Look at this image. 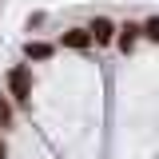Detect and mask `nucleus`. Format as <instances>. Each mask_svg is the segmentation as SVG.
<instances>
[{"instance_id":"nucleus-1","label":"nucleus","mask_w":159,"mask_h":159,"mask_svg":"<svg viewBox=\"0 0 159 159\" xmlns=\"http://www.w3.org/2000/svg\"><path fill=\"white\" fill-rule=\"evenodd\" d=\"M8 96L16 99V103H28V99H32V68H28V64L8 68Z\"/></svg>"},{"instance_id":"nucleus-2","label":"nucleus","mask_w":159,"mask_h":159,"mask_svg":"<svg viewBox=\"0 0 159 159\" xmlns=\"http://www.w3.org/2000/svg\"><path fill=\"white\" fill-rule=\"evenodd\" d=\"M88 36H92V44H111V40H116V24L107 16H96L88 24Z\"/></svg>"},{"instance_id":"nucleus-8","label":"nucleus","mask_w":159,"mask_h":159,"mask_svg":"<svg viewBox=\"0 0 159 159\" xmlns=\"http://www.w3.org/2000/svg\"><path fill=\"white\" fill-rule=\"evenodd\" d=\"M0 159H8V143H4V135H0Z\"/></svg>"},{"instance_id":"nucleus-5","label":"nucleus","mask_w":159,"mask_h":159,"mask_svg":"<svg viewBox=\"0 0 159 159\" xmlns=\"http://www.w3.org/2000/svg\"><path fill=\"white\" fill-rule=\"evenodd\" d=\"M139 40V24H123V28H116V44L123 48V52H131Z\"/></svg>"},{"instance_id":"nucleus-3","label":"nucleus","mask_w":159,"mask_h":159,"mask_svg":"<svg viewBox=\"0 0 159 159\" xmlns=\"http://www.w3.org/2000/svg\"><path fill=\"white\" fill-rule=\"evenodd\" d=\"M60 48H92V36H88V28H68L64 36H60Z\"/></svg>"},{"instance_id":"nucleus-4","label":"nucleus","mask_w":159,"mask_h":159,"mask_svg":"<svg viewBox=\"0 0 159 159\" xmlns=\"http://www.w3.org/2000/svg\"><path fill=\"white\" fill-rule=\"evenodd\" d=\"M24 56L28 60H52L56 56V44H48V40H28V44H24Z\"/></svg>"},{"instance_id":"nucleus-6","label":"nucleus","mask_w":159,"mask_h":159,"mask_svg":"<svg viewBox=\"0 0 159 159\" xmlns=\"http://www.w3.org/2000/svg\"><path fill=\"white\" fill-rule=\"evenodd\" d=\"M139 36H147V40H155V44H159V16H151V20H147V24L139 28Z\"/></svg>"},{"instance_id":"nucleus-7","label":"nucleus","mask_w":159,"mask_h":159,"mask_svg":"<svg viewBox=\"0 0 159 159\" xmlns=\"http://www.w3.org/2000/svg\"><path fill=\"white\" fill-rule=\"evenodd\" d=\"M0 127H12V103L0 96Z\"/></svg>"}]
</instances>
